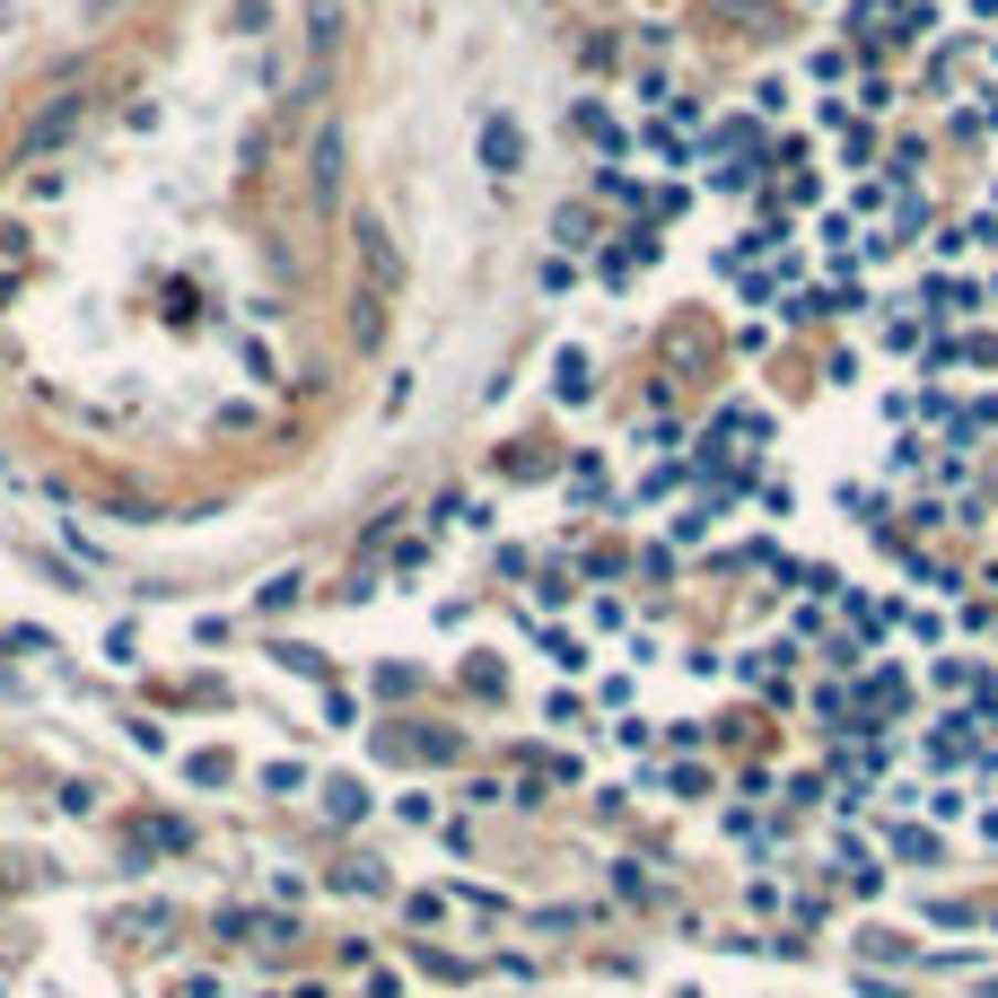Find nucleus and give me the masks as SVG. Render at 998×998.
<instances>
[{"label": "nucleus", "mask_w": 998, "mask_h": 998, "mask_svg": "<svg viewBox=\"0 0 998 998\" xmlns=\"http://www.w3.org/2000/svg\"><path fill=\"white\" fill-rule=\"evenodd\" d=\"M79 115H88V97H53V106H44L35 124L18 131V149H26V158H44V149H62V140L79 131Z\"/></svg>", "instance_id": "nucleus-1"}, {"label": "nucleus", "mask_w": 998, "mask_h": 998, "mask_svg": "<svg viewBox=\"0 0 998 998\" xmlns=\"http://www.w3.org/2000/svg\"><path fill=\"white\" fill-rule=\"evenodd\" d=\"M482 158H491V167H508V158H517V131L491 124V131H482Z\"/></svg>", "instance_id": "nucleus-2"}]
</instances>
